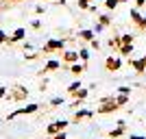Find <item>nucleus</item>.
Wrapping results in <instances>:
<instances>
[{"label":"nucleus","mask_w":146,"mask_h":139,"mask_svg":"<svg viewBox=\"0 0 146 139\" xmlns=\"http://www.w3.org/2000/svg\"><path fill=\"white\" fill-rule=\"evenodd\" d=\"M31 26H33V28H39V26H42V22H39V20H33V22H31Z\"/></svg>","instance_id":"obj_25"},{"label":"nucleus","mask_w":146,"mask_h":139,"mask_svg":"<svg viewBox=\"0 0 146 139\" xmlns=\"http://www.w3.org/2000/svg\"><path fill=\"white\" fill-rule=\"evenodd\" d=\"M105 7H107V9H116V7H118V0H105Z\"/></svg>","instance_id":"obj_17"},{"label":"nucleus","mask_w":146,"mask_h":139,"mask_svg":"<svg viewBox=\"0 0 146 139\" xmlns=\"http://www.w3.org/2000/svg\"><path fill=\"white\" fill-rule=\"evenodd\" d=\"M100 24L107 26V24H109V18H107V15H100Z\"/></svg>","instance_id":"obj_24"},{"label":"nucleus","mask_w":146,"mask_h":139,"mask_svg":"<svg viewBox=\"0 0 146 139\" xmlns=\"http://www.w3.org/2000/svg\"><path fill=\"white\" fill-rule=\"evenodd\" d=\"M144 63H146V57H144Z\"/></svg>","instance_id":"obj_32"},{"label":"nucleus","mask_w":146,"mask_h":139,"mask_svg":"<svg viewBox=\"0 0 146 139\" xmlns=\"http://www.w3.org/2000/svg\"><path fill=\"white\" fill-rule=\"evenodd\" d=\"M120 59H113V57H109V59L105 61V67L109 70V72H116V70H120Z\"/></svg>","instance_id":"obj_5"},{"label":"nucleus","mask_w":146,"mask_h":139,"mask_svg":"<svg viewBox=\"0 0 146 139\" xmlns=\"http://www.w3.org/2000/svg\"><path fill=\"white\" fill-rule=\"evenodd\" d=\"M63 46H66V42L63 39H50V42H46V46H44V52H55V50H63Z\"/></svg>","instance_id":"obj_3"},{"label":"nucleus","mask_w":146,"mask_h":139,"mask_svg":"<svg viewBox=\"0 0 146 139\" xmlns=\"http://www.w3.org/2000/svg\"><path fill=\"white\" fill-rule=\"evenodd\" d=\"M135 2H137V7H142V5L146 2V0H135Z\"/></svg>","instance_id":"obj_29"},{"label":"nucleus","mask_w":146,"mask_h":139,"mask_svg":"<svg viewBox=\"0 0 146 139\" xmlns=\"http://www.w3.org/2000/svg\"><path fill=\"white\" fill-rule=\"evenodd\" d=\"M90 2L92 0H79V7L81 9H90Z\"/></svg>","instance_id":"obj_19"},{"label":"nucleus","mask_w":146,"mask_h":139,"mask_svg":"<svg viewBox=\"0 0 146 139\" xmlns=\"http://www.w3.org/2000/svg\"><path fill=\"white\" fill-rule=\"evenodd\" d=\"M59 67H61V63H59V61H48V63L44 65L42 74H46V72H52V70H59Z\"/></svg>","instance_id":"obj_8"},{"label":"nucleus","mask_w":146,"mask_h":139,"mask_svg":"<svg viewBox=\"0 0 146 139\" xmlns=\"http://www.w3.org/2000/svg\"><path fill=\"white\" fill-rule=\"evenodd\" d=\"M79 57H81V59H83V61H87V59H90V52H87V50H85V48H81V52H79Z\"/></svg>","instance_id":"obj_18"},{"label":"nucleus","mask_w":146,"mask_h":139,"mask_svg":"<svg viewBox=\"0 0 146 139\" xmlns=\"http://www.w3.org/2000/svg\"><path fill=\"white\" fill-rule=\"evenodd\" d=\"M70 72H72V74H76V76H81V74L85 72V65H79V63H76V65H72V67H70Z\"/></svg>","instance_id":"obj_13"},{"label":"nucleus","mask_w":146,"mask_h":139,"mask_svg":"<svg viewBox=\"0 0 146 139\" xmlns=\"http://www.w3.org/2000/svg\"><path fill=\"white\" fill-rule=\"evenodd\" d=\"M122 43H133V35H122Z\"/></svg>","instance_id":"obj_21"},{"label":"nucleus","mask_w":146,"mask_h":139,"mask_svg":"<svg viewBox=\"0 0 146 139\" xmlns=\"http://www.w3.org/2000/svg\"><path fill=\"white\" fill-rule=\"evenodd\" d=\"M63 61H66V63H74V61H79V52H72V50H68L66 55H63Z\"/></svg>","instance_id":"obj_10"},{"label":"nucleus","mask_w":146,"mask_h":139,"mask_svg":"<svg viewBox=\"0 0 146 139\" xmlns=\"http://www.w3.org/2000/svg\"><path fill=\"white\" fill-rule=\"evenodd\" d=\"M26 98H29V89L22 87V85H15V87L7 94V100H9V102H20V100H26Z\"/></svg>","instance_id":"obj_1"},{"label":"nucleus","mask_w":146,"mask_h":139,"mask_svg":"<svg viewBox=\"0 0 146 139\" xmlns=\"http://www.w3.org/2000/svg\"><path fill=\"white\" fill-rule=\"evenodd\" d=\"M131 18H133L135 22H137V24L142 22V18H140V11H131Z\"/></svg>","instance_id":"obj_20"},{"label":"nucleus","mask_w":146,"mask_h":139,"mask_svg":"<svg viewBox=\"0 0 146 139\" xmlns=\"http://www.w3.org/2000/svg\"><path fill=\"white\" fill-rule=\"evenodd\" d=\"M120 135H124V122H122V120L118 122V128H113V130L109 133V139H118Z\"/></svg>","instance_id":"obj_6"},{"label":"nucleus","mask_w":146,"mask_h":139,"mask_svg":"<svg viewBox=\"0 0 146 139\" xmlns=\"http://www.w3.org/2000/svg\"><path fill=\"white\" fill-rule=\"evenodd\" d=\"M50 139H68V137H66V133H63V130H61V133L52 135V137H50Z\"/></svg>","instance_id":"obj_22"},{"label":"nucleus","mask_w":146,"mask_h":139,"mask_svg":"<svg viewBox=\"0 0 146 139\" xmlns=\"http://www.w3.org/2000/svg\"><path fill=\"white\" fill-rule=\"evenodd\" d=\"M24 35H26L24 28H15V33L9 37V43H15V42H20V39H24Z\"/></svg>","instance_id":"obj_7"},{"label":"nucleus","mask_w":146,"mask_h":139,"mask_svg":"<svg viewBox=\"0 0 146 139\" xmlns=\"http://www.w3.org/2000/svg\"><path fill=\"white\" fill-rule=\"evenodd\" d=\"M118 91H120V94H127V96H129V91H131V87H120Z\"/></svg>","instance_id":"obj_26"},{"label":"nucleus","mask_w":146,"mask_h":139,"mask_svg":"<svg viewBox=\"0 0 146 139\" xmlns=\"http://www.w3.org/2000/svg\"><path fill=\"white\" fill-rule=\"evenodd\" d=\"M129 139H146V137H140V135H131Z\"/></svg>","instance_id":"obj_28"},{"label":"nucleus","mask_w":146,"mask_h":139,"mask_svg":"<svg viewBox=\"0 0 146 139\" xmlns=\"http://www.w3.org/2000/svg\"><path fill=\"white\" fill-rule=\"evenodd\" d=\"M131 52H133V43H122L120 46V55H131Z\"/></svg>","instance_id":"obj_11"},{"label":"nucleus","mask_w":146,"mask_h":139,"mask_svg":"<svg viewBox=\"0 0 146 139\" xmlns=\"http://www.w3.org/2000/svg\"><path fill=\"white\" fill-rule=\"evenodd\" d=\"M79 35L83 37V39H87V42H92V39H94V33H92V30H81Z\"/></svg>","instance_id":"obj_15"},{"label":"nucleus","mask_w":146,"mask_h":139,"mask_svg":"<svg viewBox=\"0 0 146 139\" xmlns=\"http://www.w3.org/2000/svg\"><path fill=\"white\" fill-rule=\"evenodd\" d=\"M66 128H68L66 120H57V122H52V124H48L46 133H48V135H57V133H61V130H66Z\"/></svg>","instance_id":"obj_2"},{"label":"nucleus","mask_w":146,"mask_h":139,"mask_svg":"<svg viewBox=\"0 0 146 139\" xmlns=\"http://www.w3.org/2000/svg\"><path fill=\"white\" fill-rule=\"evenodd\" d=\"M61 102H63V100H61V98H52V100H50V104H52V107H59Z\"/></svg>","instance_id":"obj_23"},{"label":"nucleus","mask_w":146,"mask_h":139,"mask_svg":"<svg viewBox=\"0 0 146 139\" xmlns=\"http://www.w3.org/2000/svg\"><path fill=\"white\" fill-rule=\"evenodd\" d=\"M37 109H39V104H29V107H24V109H18V111H13V113H9V117H7V120H15L18 115H29V113H35Z\"/></svg>","instance_id":"obj_4"},{"label":"nucleus","mask_w":146,"mask_h":139,"mask_svg":"<svg viewBox=\"0 0 146 139\" xmlns=\"http://www.w3.org/2000/svg\"><path fill=\"white\" fill-rule=\"evenodd\" d=\"M9 2H22V0H9Z\"/></svg>","instance_id":"obj_30"},{"label":"nucleus","mask_w":146,"mask_h":139,"mask_svg":"<svg viewBox=\"0 0 146 139\" xmlns=\"http://www.w3.org/2000/svg\"><path fill=\"white\" fill-rule=\"evenodd\" d=\"M0 98H7V87H0Z\"/></svg>","instance_id":"obj_27"},{"label":"nucleus","mask_w":146,"mask_h":139,"mask_svg":"<svg viewBox=\"0 0 146 139\" xmlns=\"http://www.w3.org/2000/svg\"><path fill=\"white\" fill-rule=\"evenodd\" d=\"M116 102L120 104V107H122V104H127V102H129V96H127V94H120V96L116 98Z\"/></svg>","instance_id":"obj_16"},{"label":"nucleus","mask_w":146,"mask_h":139,"mask_svg":"<svg viewBox=\"0 0 146 139\" xmlns=\"http://www.w3.org/2000/svg\"><path fill=\"white\" fill-rule=\"evenodd\" d=\"M85 117H92V111H76V115H74V122L85 120Z\"/></svg>","instance_id":"obj_12"},{"label":"nucleus","mask_w":146,"mask_h":139,"mask_svg":"<svg viewBox=\"0 0 146 139\" xmlns=\"http://www.w3.org/2000/svg\"><path fill=\"white\" fill-rule=\"evenodd\" d=\"M79 89H81V80H76V83H72L70 87H68V94H72V96H74Z\"/></svg>","instance_id":"obj_14"},{"label":"nucleus","mask_w":146,"mask_h":139,"mask_svg":"<svg viewBox=\"0 0 146 139\" xmlns=\"http://www.w3.org/2000/svg\"><path fill=\"white\" fill-rule=\"evenodd\" d=\"M131 65L135 67V72H137V74H144V70H146L144 59H140V61H133V59H131Z\"/></svg>","instance_id":"obj_9"},{"label":"nucleus","mask_w":146,"mask_h":139,"mask_svg":"<svg viewBox=\"0 0 146 139\" xmlns=\"http://www.w3.org/2000/svg\"><path fill=\"white\" fill-rule=\"evenodd\" d=\"M118 2H127V0H118Z\"/></svg>","instance_id":"obj_31"}]
</instances>
